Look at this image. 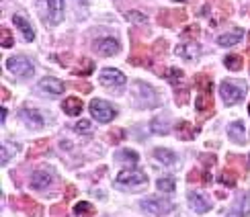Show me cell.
Masks as SVG:
<instances>
[{
	"instance_id": "cell-30",
	"label": "cell",
	"mask_w": 250,
	"mask_h": 217,
	"mask_svg": "<svg viewBox=\"0 0 250 217\" xmlns=\"http://www.w3.org/2000/svg\"><path fill=\"white\" fill-rule=\"evenodd\" d=\"M125 19L129 23H133V25H146V23H148V16H146L144 13H137V11H127Z\"/></svg>"
},
{
	"instance_id": "cell-33",
	"label": "cell",
	"mask_w": 250,
	"mask_h": 217,
	"mask_svg": "<svg viewBox=\"0 0 250 217\" xmlns=\"http://www.w3.org/2000/svg\"><path fill=\"white\" fill-rule=\"evenodd\" d=\"M156 187H158L160 190H164V193H172V190L176 188V185H175V180H172V178H160V180L156 182Z\"/></svg>"
},
{
	"instance_id": "cell-26",
	"label": "cell",
	"mask_w": 250,
	"mask_h": 217,
	"mask_svg": "<svg viewBox=\"0 0 250 217\" xmlns=\"http://www.w3.org/2000/svg\"><path fill=\"white\" fill-rule=\"evenodd\" d=\"M223 66H226L228 70H232V72L242 70V56H238V54L226 56V58H223Z\"/></svg>"
},
{
	"instance_id": "cell-41",
	"label": "cell",
	"mask_w": 250,
	"mask_h": 217,
	"mask_svg": "<svg viewBox=\"0 0 250 217\" xmlns=\"http://www.w3.org/2000/svg\"><path fill=\"white\" fill-rule=\"evenodd\" d=\"M72 197H76V188H74V187H68V188H66V199L70 201Z\"/></svg>"
},
{
	"instance_id": "cell-42",
	"label": "cell",
	"mask_w": 250,
	"mask_h": 217,
	"mask_svg": "<svg viewBox=\"0 0 250 217\" xmlns=\"http://www.w3.org/2000/svg\"><path fill=\"white\" fill-rule=\"evenodd\" d=\"M187 180H189V182H195V180H199V172H197V170H193L191 174L187 176Z\"/></svg>"
},
{
	"instance_id": "cell-43",
	"label": "cell",
	"mask_w": 250,
	"mask_h": 217,
	"mask_svg": "<svg viewBox=\"0 0 250 217\" xmlns=\"http://www.w3.org/2000/svg\"><path fill=\"white\" fill-rule=\"evenodd\" d=\"M74 88L84 90V92H90V84H74Z\"/></svg>"
},
{
	"instance_id": "cell-35",
	"label": "cell",
	"mask_w": 250,
	"mask_h": 217,
	"mask_svg": "<svg viewBox=\"0 0 250 217\" xmlns=\"http://www.w3.org/2000/svg\"><path fill=\"white\" fill-rule=\"evenodd\" d=\"M199 35V27H197V25H189V27L183 31V37L185 39H189V37H197Z\"/></svg>"
},
{
	"instance_id": "cell-15",
	"label": "cell",
	"mask_w": 250,
	"mask_h": 217,
	"mask_svg": "<svg viewBox=\"0 0 250 217\" xmlns=\"http://www.w3.org/2000/svg\"><path fill=\"white\" fill-rule=\"evenodd\" d=\"M19 119H23L25 123H27L29 127H33V129L43 127V117L39 115V111H35V109H21L19 111Z\"/></svg>"
},
{
	"instance_id": "cell-9",
	"label": "cell",
	"mask_w": 250,
	"mask_h": 217,
	"mask_svg": "<svg viewBox=\"0 0 250 217\" xmlns=\"http://www.w3.org/2000/svg\"><path fill=\"white\" fill-rule=\"evenodd\" d=\"M92 47L99 56L109 58V56H115L117 51L121 49V43H119V39H115V37H99L92 43Z\"/></svg>"
},
{
	"instance_id": "cell-47",
	"label": "cell",
	"mask_w": 250,
	"mask_h": 217,
	"mask_svg": "<svg viewBox=\"0 0 250 217\" xmlns=\"http://www.w3.org/2000/svg\"><path fill=\"white\" fill-rule=\"evenodd\" d=\"M248 113H250V107H248Z\"/></svg>"
},
{
	"instance_id": "cell-11",
	"label": "cell",
	"mask_w": 250,
	"mask_h": 217,
	"mask_svg": "<svg viewBox=\"0 0 250 217\" xmlns=\"http://www.w3.org/2000/svg\"><path fill=\"white\" fill-rule=\"evenodd\" d=\"M248 215H250V193L242 190V193H238L236 203L232 207L228 217H248Z\"/></svg>"
},
{
	"instance_id": "cell-32",
	"label": "cell",
	"mask_w": 250,
	"mask_h": 217,
	"mask_svg": "<svg viewBox=\"0 0 250 217\" xmlns=\"http://www.w3.org/2000/svg\"><path fill=\"white\" fill-rule=\"evenodd\" d=\"M150 129H152L154 133H160V135H164V133H168V131H170V127H166V125H164V121H162V119H154V121H152V125H150Z\"/></svg>"
},
{
	"instance_id": "cell-4",
	"label": "cell",
	"mask_w": 250,
	"mask_h": 217,
	"mask_svg": "<svg viewBox=\"0 0 250 217\" xmlns=\"http://www.w3.org/2000/svg\"><path fill=\"white\" fill-rule=\"evenodd\" d=\"M148 178L142 170H121L115 178V187L123 188V190H135L137 187H144Z\"/></svg>"
},
{
	"instance_id": "cell-6",
	"label": "cell",
	"mask_w": 250,
	"mask_h": 217,
	"mask_svg": "<svg viewBox=\"0 0 250 217\" xmlns=\"http://www.w3.org/2000/svg\"><path fill=\"white\" fill-rule=\"evenodd\" d=\"M140 207L150 213V215H166L175 209V205H172L168 199H160V197H148V199H142L140 201Z\"/></svg>"
},
{
	"instance_id": "cell-37",
	"label": "cell",
	"mask_w": 250,
	"mask_h": 217,
	"mask_svg": "<svg viewBox=\"0 0 250 217\" xmlns=\"http://www.w3.org/2000/svg\"><path fill=\"white\" fill-rule=\"evenodd\" d=\"M187 101H189V92L185 88H176V102L178 105H185Z\"/></svg>"
},
{
	"instance_id": "cell-45",
	"label": "cell",
	"mask_w": 250,
	"mask_h": 217,
	"mask_svg": "<svg viewBox=\"0 0 250 217\" xmlns=\"http://www.w3.org/2000/svg\"><path fill=\"white\" fill-rule=\"evenodd\" d=\"M248 166H250V156H248Z\"/></svg>"
},
{
	"instance_id": "cell-22",
	"label": "cell",
	"mask_w": 250,
	"mask_h": 217,
	"mask_svg": "<svg viewBox=\"0 0 250 217\" xmlns=\"http://www.w3.org/2000/svg\"><path fill=\"white\" fill-rule=\"evenodd\" d=\"M21 203H23V209L27 211V215L29 217H41V213H43V209H41V205L37 203V201H33L31 197H27V195H23V199H21Z\"/></svg>"
},
{
	"instance_id": "cell-18",
	"label": "cell",
	"mask_w": 250,
	"mask_h": 217,
	"mask_svg": "<svg viewBox=\"0 0 250 217\" xmlns=\"http://www.w3.org/2000/svg\"><path fill=\"white\" fill-rule=\"evenodd\" d=\"M62 109H64L66 115H70V117H78L80 113H82V109H84V105H82V101H80V99L70 97V99H66V101L62 102Z\"/></svg>"
},
{
	"instance_id": "cell-16",
	"label": "cell",
	"mask_w": 250,
	"mask_h": 217,
	"mask_svg": "<svg viewBox=\"0 0 250 217\" xmlns=\"http://www.w3.org/2000/svg\"><path fill=\"white\" fill-rule=\"evenodd\" d=\"M13 23L16 25V27H19V31H21V35H23L25 41H33V39H35V31H33L31 23L25 19L23 14H15V16H13Z\"/></svg>"
},
{
	"instance_id": "cell-29",
	"label": "cell",
	"mask_w": 250,
	"mask_h": 217,
	"mask_svg": "<svg viewBox=\"0 0 250 217\" xmlns=\"http://www.w3.org/2000/svg\"><path fill=\"white\" fill-rule=\"evenodd\" d=\"M236 180H238V174L232 168H226L220 174V182L221 185H226V187H236Z\"/></svg>"
},
{
	"instance_id": "cell-31",
	"label": "cell",
	"mask_w": 250,
	"mask_h": 217,
	"mask_svg": "<svg viewBox=\"0 0 250 217\" xmlns=\"http://www.w3.org/2000/svg\"><path fill=\"white\" fill-rule=\"evenodd\" d=\"M92 70H94V64L90 62V59H80V66L74 68V74L76 76H88Z\"/></svg>"
},
{
	"instance_id": "cell-39",
	"label": "cell",
	"mask_w": 250,
	"mask_h": 217,
	"mask_svg": "<svg viewBox=\"0 0 250 217\" xmlns=\"http://www.w3.org/2000/svg\"><path fill=\"white\" fill-rule=\"evenodd\" d=\"M123 137H125V133L121 129H115V131L109 135V140H111V144H117V140H123Z\"/></svg>"
},
{
	"instance_id": "cell-40",
	"label": "cell",
	"mask_w": 250,
	"mask_h": 217,
	"mask_svg": "<svg viewBox=\"0 0 250 217\" xmlns=\"http://www.w3.org/2000/svg\"><path fill=\"white\" fill-rule=\"evenodd\" d=\"M11 154H13V150L11 147H6V144L2 145V166H6V162L11 160Z\"/></svg>"
},
{
	"instance_id": "cell-38",
	"label": "cell",
	"mask_w": 250,
	"mask_h": 217,
	"mask_svg": "<svg viewBox=\"0 0 250 217\" xmlns=\"http://www.w3.org/2000/svg\"><path fill=\"white\" fill-rule=\"evenodd\" d=\"M51 215L54 217H66V207L64 205H54L51 207Z\"/></svg>"
},
{
	"instance_id": "cell-1",
	"label": "cell",
	"mask_w": 250,
	"mask_h": 217,
	"mask_svg": "<svg viewBox=\"0 0 250 217\" xmlns=\"http://www.w3.org/2000/svg\"><path fill=\"white\" fill-rule=\"evenodd\" d=\"M37 8L41 19L45 21L49 27L62 23L64 19V8H62V0H37Z\"/></svg>"
},
{
	"instance_id": "cell-17",
	"label": "cell",
	"mask_w": 250,
	"mask_h": 217,
	"mask_svg": "<svg viewBox=\"0 0 250 217\" xmlns=\"http://www.w3.org/2000/svg\"><path fill=\"white\" fill-rule=\"evenodd\" d=\"M228 135H230V140L232 142H236V144H246V129H244V123L242 121H236V123H232L228 127Z\"/></svg>"
},
{
	"instance_id": "cell-27",
	"label": "cell",
	"mask_w": 250,
	"mask_h": 217,
	"mask_svg": "<svg viewBox=\"0 0 250 217\" xmlns=\"http://www.w3.org/2000/svg\"><path fill=\"white\" fill-rule=\"evenodd\" d=\"M175 129H176V135L180 137V140H191V137L195 135V129L191 127V123H187V121H178Z\"/></svg>"
},
{
	"instance_id": "cell-25",
	"label": "cell",
	"mask_w": 250,
	"mask_h": 217,
	"mask_svg": "<svg viewBox=\"0 0 250 217\" xmlns=\"http://www.w3.org/2000/svg\"><path fill=\"white\" fill-rule=\"evenodd\" d=\"M94 213H97V209L92 207V203L88 201H80L74 205V215L76 217H94Z\"/></svg>"
},
{
	"instance_id": "cell-34",
	"label": "cell",
	"mask_w": 250,
	"mask_h": 217,
	"mask_svg": "<svg viewBox=\"0 0 250 217\" xmlns=\"http://www.w3.org/2000/svg\"><path fill=\"white\" fill-rule=\"evenodd\" d=\"M0 45H2L4 49L6 47H13V35H11V31L8 29H0Z\"/></svg>"
},
{
	"instance_id": "cell-44",
	"label": "cell",
	"mask_w": 250,
	"mask_h": 217,
	"mask_svg": "<svg viewBox=\"0 0 250 217\" xmlns=\"http://www.w3.org/2000/svg\"><path fill=\"white\" fill-rule=\"evenodd\" d=\"M0 121H2V123H4V121H6V109L2 107V109H0Z\"/></svg>"
},
{
	"instance_id": "cell-10",
	"label": "cell",
	"mask_w": 250,
	"mask_h": 217,
	"mask_svg": "<svg viewBox=\"0 0 250 217\" xmlns=\"http://www.w3.org/2000/svg\"><path fill=\"white\" fill-rule=\"evenodd\" d=\"M37 90H41L43 94H47V97H58V94L64 92V82L58 80V78L45 76V78H41V80H39Z\"/></svg>"
},
{
	"instance_id": "cell-14",
	"label": "cell",
	"mask_w": 250,
	"mask_h": 217,
	"mask_svg": "<svg viewBox=\"0 0 250 217\" xmlns=\"http://www.w3.org/2000/svg\"><path fill=\"white\" fill-rule=\"evenodd\" d=\"M187 199H189V203H191V207H193L197 213H207V211L211 209L209 201H207V199H205L201 193H197V190H191V193L187 195Z\"/></svg>"
},
{
	"instance_id": "cell-2",
	"label": "cell",
	"mask_w": 250,
	"mask_h": 217,
	"mask_svg": "<svg viewBox=\"0 0 250 217\" xmlns=\"http://www.w3.org/2000/svg\"><path fill=\"white\" fill-rule=\"evenodd\" d=\"M133 90H135L133 101H135V105L140 107V109H154V107L160 105L158 94H156V90H154L150 84H146V82H135Z\"/></svg>"
},
{
	"instance_id": "cell-24",
	"label": "cell",
	"mask_w": 250,
	"mask_h": 217,
	"mask_svg": "<svg viewBox=\"0 0 250 217\" xmlns=\"http://www.w3.org/2000/svg\"><path fill=\"white\" fill-rule=\"evenodd\" d=\"M154 158H156L158 162H162V164H166V166H170V164H176L175 152L164 150V147H156V150H154Z\"/></svg>"
},
{
	"instance_id": "cell-7",
	"label": "cell",
	"mask_w": 250,
	"mask_h": 217,
	"mask_svg": "<svg viewBox=\"0 0 250 217\" xmlns=\"http://www.w3.org/2000/svg\"><path fill=\"white\" fill-rule=\"evenodd\" d=\"M90 115L101 121V123H109V121H113L117 117V109L111 105V102H105L101 99H94L90 102Z\"/></svg>"
},
{
	"instance_id": "cell-5",
	"label": "cell",
	"mask_w": 250,
	"mask_h": 217,
	"mask_svg": "<svg viewBox=\"0 0 250 217\" xmlns=\"http://www.w3.org/2000/svg\"><path fill=\"white\" fill-rule=\"evenodd\" d=\"M220 94L226 105H236V102H240L244 99L246 94V88L242 82H232V80H226L220 84Z\"/></svg>"
},
{
	"instance_id": "cell-8",
	"label": "cell",
	"mask_w": 250,
	"mask_h": 217,
	"mask_svg": "<svg viewBox=\"0 0 250 217\" xmlns=\"http://www.w3.org/2000/svg\"><path fill=\"white\" fill-rule=\"evenodd\" d=\"M6 70L13 72L16 78H31L33 74H35V68H33V64L29 62L27 58H8L6 59Z\"/></svg>"
},
{
	"instance_id": "cell-46",
	"label": "cell",
	"mask_w": 250,
	"mask_h": 217,
	"mask_svg": "<svg viewBox=\"0 0 250 217\" xmlns=\"http://www.w3.org/2000/svg\"><path fill=\"white\" fill-rule=\"evenodd\" d=\"M176 2H185V0H176Z\"/></svg>"
},
{
	"instance_id": "cell-12",
	"label": "cell",
	"mask_w": 250,
	"mask_h": 217,
	"mask_svg": "<svg viewBox=\"0 0 250 217\" xmlns=\"http://www.w3.org/2000/svg\"><path fill=\"white\" fill-rule=\"evenodd\" d=\"M201 45L199 43H195V41H187V43H180V45H176L175 49V54L178 58H183V59H189V62H195L197 58L201 56Z\"/></svg>"
},
{
	"instance_id": "cell-21",
	"label": "cell",
	"mask_w": 250,
	"mask_h": 217,
	"mask_svg": "<svg viewBox=\"0 0 250 217\" xmlns=\"http://www.w3.org/2000/svg\"><path fill=\"white\" fill-rule=\"evenodd\" d=\"M211 109H213L211 92H201L199 99H197V111H199V115H209Z\"/></svg>"
},
{
	"instance_id": "cell-20",
	"label": "cell",
	"mask_w": 250,
	"mask_h": 217,
	"mask_svg": "<svg viewBox=\"0 0 250 217\" xmlns=\"http://www.w3.org/2000/svg\"><path fill=\"white\" fill-rule=\"evenodd\" d=\"M244 37V31L242 29H236L232 33H226V35H220L218 37V45L221 47H230V45H236V43Z\"/></svg>"
},
{
	"instance_id": "cell-36",
	"label": "cell",
	"mask_w": 250,
	"mask_h": 217,
	"mask_svg": "<svg viewBox=\"0 0 250 217\" xmlns=\"http://www.w3.org/2000/svg\"><path fill=\"white\" fill-rule=\"evenodd\" d=\"M76 131H78V133H90L92 131V125L88 123V121H80V123L76 125Z\"/></svg>"
},
{
	"instance_id": "cell-23",
	"label": "cell",
	"mask_w": 250,
	"mask_h": 217,
	"mask_svg": "<svg viewBox=\"0 0 250 217\" xmlns=\"http://www.w3.org/2000/svg\"><path fill=\"white\" fill-rule=\"evenodd\" d=\"M115 160L123 162V164H129V166H135V164L140 162V154L133 152V150H119L115 154Z\"/></svg>"
},
{
	"instance_id": "cell-3",
	"label": "cell",
	"mask_w": 250,
	"mask_h": 217,
	"mask_svg": "<svg viewBox=\"0 0 250 217\" xmlns=\"http://www.w3.org/2000/svg\"><path fill=\"white\" fill-rule=\"evenodd\" d=\"M99 82L105 86V88L113 90V94H121L123 86L127 84V76L121 70H115V68H105L99 76Z\"/></svg>"
},
{
	"instance_id": "cell-19",
	"label": "cell",
	"mask_w": 250,
	"mask_h": 217,
	"mask_svg": "<svg viewBox=\"0 0 250 217\" xmlns=\"http://www.w3.org/2000/svg\"><path fill=\"white\" fill-rule=\"evenodd\" d=\"M164 78H166L172 86H176V88H183L185 82H187L183 70H178V68H168V70L164 72Z\"/></svg>"
},
{
	"instance_id": "cell-13",
	"label": "cell",
	"mask_w": 250,
	"mask_h": 217,
	"mask_svg": "<svg viewBox=\"0 0 250 217\" xmlns=\"http://www.w3.org/2000/svg\"><path fill=\"white\" fill-rule=\"evenodd\" d=\"M51 182H54V174H51L49 170H37V172H33L31 174L29 185H31V188H35V190H45Z\"/></svg>"
},
{
	"instance_id": "cell-28",
	"label": "cell",
	"mask_w": 250,
	"mask_h": 217,
	"mask_svg": "<svg viewBox=\"0 0 250 217\" xmlns=\"http://www.w3.org/2000/svg\"><path fill=\"white\" fill-rule=\"evenodd\" d=\"M195 84L199 86L201 92H213V84H211V78L207 74H197L195 78Z\"/></svg>"
}]
</instances>
